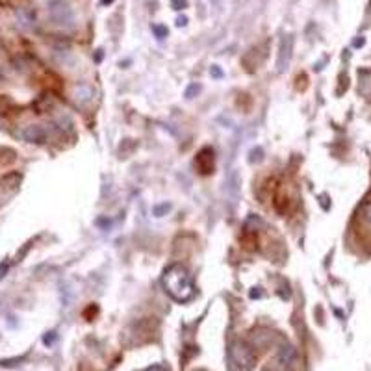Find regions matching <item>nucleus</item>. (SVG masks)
<instances>
[{
  "instance_id": "nucleus-15",
  "label": "nucleus",
  "mask_w": 371,
  "mask_h": 371,
  "mask_svg": "<svg viewBox=\"0 0 371 371\" xmlns=\"http://www.w3.org/2000/svg\"><path fill=\"white\" fill-rule=\"evenodd\" d=\"M366 217H367V219L371 221V202H369V204L366 206Z\"/></svg>"
},
{
  "instance_id": "nucleus-10",
  "label": "nucleus",
  "mask_w": 371,
  "mask_h": 371,
  "mask_svg": "<svg viewBox=\"0 0 371 371\" xmlns=\"http://www.w3.org/2000/svg\"><path fill=\"white\" fill-rule=\"evenodd\" d=\"M152 30H154V34L158 35V39H163L167 35V28L166 26H152Z\"/></svg>"
},
{
  "instance_id": "nucleus-19",
  "label": "nucleus",
  "mask_w": 371,
  "mask_h": 371,
  "mask_svg": "<svg viewBox=\"0 0 371 371\" xmlns=\"http://www.w3.org/2000/svg\"><path fill=\"white\" fill-rule=\"evenodd\" d=\"M147 371H163V369H160V367H151V369H147Z\"/></svg>"
},
{
  "instance_id": "nucleus-2",
  "label": "nucleus",
  "mask_w": 371,
  "mask_h": 371,
  "mask_svg": "<svg viewBox=\"0 0 371 371\" xmlns=\"http://www.w3.org/2000/svg\"><path fill=\"white\" fill-rule=\"evenodd\" d=\"M49 15L54 25L64 28H71L74 25L73 8L67 0H49Z\"/></svg>"
},
{
  "instance_id": "nucleus-8",
  "label": "nucleus",
  "mask_w": 371,
  "mask_h": 371,
  "mask_svg": "<svg viewBox=\"0 0 371 371\" xmlns=\"http://www.w3.org/2000/svg\"><path fill=\"white\" fill-rule=\"evenodd\" d=\"M17 19L20 20V25L25 26V28H28V26H32V23H34V15L30 13L28 10H19L17 11Z\"/></svg>"
},
{
  "instance_id": "nucleus-17",
  "label": "nucleus",
  "mask_w": 371,
  "mask_h": 371,
  "mask_svg": "<svg viewBox=\"0 0 371 371\" xmlns=\"http://www.w3.org/2000/svg\"><path fill=\"white\" fill-rule=\"evenodd\" d=\"M360 45H364V39H357V41H355V47H360Z\"/></svg>"
},
{
  "instance_id": "nucleus-11",
  "label": "nucleus",
  "mask_w": 371,
  "mask_h": 371,
  "mask_svg": "<svg viewBox=\"0 0 371 371\" xmlns=\"http://www.w3.org/2000/svg\"><path fill=\"white\" fill-rule=\"evenodd\" d=\"M171 4H173V8H175V10H184L186 0H171Z\"/></svg>"
},
{
  "instance_id": "nucleus-13",
  "label": "nucleus",
  "mask_w": 371,
  "mask_h": 371,
  "mask_svg": "<svg viewBox=\"0 0 371 371\" xmlns=\"http://www.w3.org/2000/svg\"><path fill=\"white\" fill-rule=\"evenodd\" d=\"M188 25V19H186V17H178V19H176V26H186Z\"/></svg>"
},
{
  "instance_id": "nucleus-9",
  "label": "nucleus",
  "mask_w": 371,
  "mask_h": 371,
  "mask_svg": "<svg viewBox=\"0 0 371 371\" xmlns=\"http://www.w3.org/2000/svg\"><path fill=\"white\" fill-rule=\"evenodd\" d=\"M362 93L371 97V73H366V80L362 82Z\"/></svg>"
},
{
  "instance_id": "nucleus-12",
  "label": "nucleus",
  "mask_w": 371,
  "mask_h": 371,
  "mask_svg": "<svg viewBox=\"0 0 371 371\" xmlns=\"http://www.w3.org/2000/svg\"><path fill=\"white\" fill-rule=\"evenodd\" d=\"M166 210H169V204H161V206H158V208H154V214L160 217L161 212H166Z\"/></svg>"
},
{
  "instance_id": "nucleus-14",
  "label": "nucleus",
  "mask_w": 371,
  "mask_h": 371,
  "mask_svg": "<svg viewBox=\"0 0 371 371\" xmlns=\"http://www.w3.org/2000/svg\"><path fill=\"white\" fill-rule=\"evenodd\" d=\"M6 271H8V264H2V265H0V278L4 277Z\"/></svg>"
},
{
  "instance_id": "nucleus-7",
  "label": "nucleus",
  "mask_w": 371,
  "mask_h": 371,
  "mask_svg": "<svg viewBox=\"0 0 371 371\" xmlns=\"http://www.w3.org/2000/svg\"><path fill=\"white\" fill-rule=\"evenodd\" d=\"M290 50H292V37H286V39L282 41V49H280V59H278V69H280V71L284 69V65H288Z\"/></svg>"
},
{
  "instance_id": "nucleus-1",
  "label": "nucleus",
  "mask_w": 371,
  "mask_h": 371,
  "mask_svg": "<svg viewBox=\"0 0 371 371\" xmlns=\"http://www.w3.org/2000/svg\"><path fill=\"white\" fill-rule=\"evenodd\" d=\"M161 284L166 292L171 295L178 303H188L195 295V286L190 271L182 264H173L166 269V273L161 277Z\"/></svg>"
},
{
  "instance_id": "nucleus-18",
  "label": "nucleus",
  "mask_w": 371,
  "mask_h": 371,
  "mask_svg": "<svg viewBox=\"0 0 371 371\" xmlns=\"http://www.w3.org/2000/svg\"><path fill=\"white\" fill-rule=\"evenodd\" d=\"M112 2H113V0H100V4H102V6H106V4H112Z\"/></svg>"
},
{
  "instance_id": "nucleus-16",
  "label": "nucleus",
  "mask_w": 371,
  "mask_h": 371,
  "mask_svg": "<svg viewBox=\"0 0 371 371\" xmlns=\"http://www.w3.org/2000/svg\"><path fill=\"white\" fill-rule=\"evenodd\" d=\"M212 71H214L215 76H221V71H219V69H217V67H214V69H212Z\"/></svg>"
},
{
  "instance_id": "nucleus-5",
  "label": "nucleus",
  "mask_w": 371,
  "mask_h": 371,
  "mask_svg": "<svg viewBox=\"0 0 371 371\" xmlns=\"http://www.w3.org/2000/svg\"><path fill=\"white\" fill-rule=\"evenodd\" d=\"M93 97H95V91H93V88L88 86V84H80L78 88H74V98H76L80 104L89 102Z\"/></svg>"
},
{
  "instance_id": "nucleus-3",
  "label": "nucleus",
  "mask_w": 371,
  "mask_h": 371,
  "mask_svg": "<svg viewBox=\"0 0 371 371\" xmlns=\"http://www.w3.org/2000/svg\"><path fill=\"white\" fill-rule=\"evenodd\" d=\"M230 360L232 364H238L239 367H249L253 364V355L243 343H234L230 347Z\"/></svg>"
},
{
  "instance_id": "nucleus-6",
  "label": "nucleus",
  "mask_w": 371,
  "mask_h": 371,
  "mask_svg": "<svg viewBox=\"0 0 371 371\" xmlns=\"http://www.w3.org/2000/svg\"><path fill=\"white\" fill-rule=\"evenodd\" d=\"M295 358H297V353H295V349L293 347H282L280 349V353H278V362L282 364V366H292L293 362H295Z\"/></svg>"
},
{
  "instance_id": "nucleus-4",
  "label": "nucleus",
  "mask_w": 371,
  "mask_h": 371,
  "mask_svg": "<svg viewBox=\"0 0 371 371\" xmlns=\"http://www.w3.org/2000/svg\"><path fill=\"white\" fill-rule=\"evenodd\" d=\"M23 137H25L26 141H32V143H43L47 139V132H45L43 127H37V125H32L28 127L23 132Z\"/></svg>"
}]
</instances>
